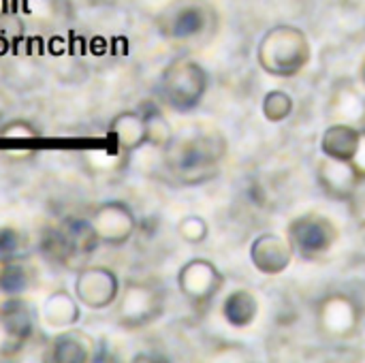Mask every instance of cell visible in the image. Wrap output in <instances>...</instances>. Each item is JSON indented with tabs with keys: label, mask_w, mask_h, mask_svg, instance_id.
Segmentation results:
<instances>
[{
	"label": "cell",
	"mask_w": 365,
	"mask_h": 363,
	"mask_svg": "<svg viewBox=\"0 0 365 363\" xmlns=\"http://www.w3.org/2000/svg\"><path fill=\"white\" fill-rule=\"evenodd\" d=\"M312 58V47L306 32L291 24L269 28L257 47L259 66L280 79L299 75Z\"/></svg>",
	"instance_id": "6da1fadb"
},
{
	"label": "cell",
	"mask_w": 365,
	"mask_h": 363,
	"mask_svg": "<svg viewBox=\"0 0 365 363\" xmlns=\"http://www.w3.org/2000/svg\"><path fill=\"white\" fill-rule=\"evenodd\" d=\"M210 88L207 71L190 58H178L165 66L158 83L160 101L178 113L195 111Z\"/></svg>",
	"instance_id": "7a4b0ae2"
},
{
	"label": "cell",
	"mask_w": 365,
	"mask_h": 363,
	"mask_svg": "<svg viewBox=\"0 0 365 363\" xmlns=\"http://www.w3.org/2000/svg\"><path fill=\"white\" fill-rule=\"evenodd\" d=\"M225 148L227 143L218 135H197L175 148L169 165L182 182L201 184L214 175V169L225 156Z\"/></svg>",
	"instance_id": "3957f363"
},
{
	"label": "cell",
	"mask_w": 365,
	"mask_h": 363,
	"mask_svg": "<svg viewBox=\"0 0 365 363\" xmlns=\"http://www.w3.org/2000/svg\"><path fill=\"white\" fill-rule=\"evenodd\" d=\"M115 323L122 329H143L156 323L165 312V293L148 280H130L115 302Z\"/></svg>",
	"instance_id": "277c9868"
},
{
	"label": "cell",
	"mask_w": 365,
	"mask_h": 363,
	"mask_svg": "<svg viewBox=\"0 0 365 363\" xmlns=\"http://www.w3.org/2000/svg\"><path fill=\"white\" fill-rule=\"evenodd\" d=\"M216 26V13L205 0H175L158 17V30L171 41H197Z\"/></svg>",
	"instance_id": "5b68a950"
},
{
	"label": "cell",
	"mask_w": 365,
	"mask_h": 363,
	"mask_svg": "<svg viewBox=\"0 0 365 363\" xmlns=\"http://www.w3.org/2000/svg\"><path fill=\"white\" fill-rule=\"evenodd\" d=\"M287 240L297 257L306 261H319L325 255H329L331 248L336 246L338 229L327 216L310 212L289 223Z\"/></svg>",
	"instance_id": "8992f818"
},
{
	"label": "cell",
	"mask_w": 365,
	"mask_h": 363,
	"mask_svg": "<svg viewBox=\"0 0 365 363\" xmlns=\"http://www.w3.org/2000/svg\"><path fill=\"white\" fill-rule=\"evenodd\" d=\"M88 227L98 244L124 246L137 229V218L124 201H105L90 214Z\"/></svg>",
	"instance_id": "52a82bcc"
},
{
	"label": "cell",
	"mask_w": 365,
	"mask_h": 363,
	"mask_svg": "<svg viewBox=\"0 0 365 363\" xmlns=\"http://www.w3.org/2000/svg\"><path fill=\"white\" fill-rule=\"evenodd\" d=\"M317 325L327 338H353L361 325V306L346 293H329L317 304Z\"/></svg>",
	"instance_id": "ba28073f"
},
{
	"label": "cell",
	"mask_w": 365,
	"mask_h": 363,
	"mask_svg": "<svg viewBox=\"0 0 365 363\" xmlns=\"http://www.w3.org/2000/svg\"><path fill=\"white\" fill-rule=\"evenodd\" d=\"M225 276L207 259H190L178 272V289L192 308H205L222 289Z\"/></svg>",
	"instance_id": "9c48e42d"
},
{
	"label": "cell",
	"mask_w": 365,
	"mask_h": 363,
	"mask_svg": "<svg viewBox=\"0 0 365 363\" xmlns=\"http://www.w3.org/2000/svg\"><path fill=\"white\" fill-rule=\"evenodd\" d=\"M122 291L120 278L105 265H90L75 276V297L88 310H105L118 302Z\"/></svg>",
	"instance_id": "30bf717a"
},
{
	"label": "cell",
	"mask_w": 365,
	"mask_h": 363,
	"mask_svg": "<svg viewBox=\"0 0 365 363\" xmlns=\"http://www.w3.org/2000/svg\"><path fill=\"white\" fill-rule=\"evenodd\" d=\"M32 332V312L17 297H6L0 306V357H13L19 353Z\"/></svg>",
	"instance_id": "8fae6325"
},
{
	"label": "cell",
	"mask_w": 365,
	"mask_h": 363,
	"mask_svg": "<svg viewBox=\"0 0 365 363\" xmlns=\"http://www.w3.org/2000/svg\"><path fill=\"white\" fill-rule=\"evenodd\" d=\"M293 248L287 237L278 233H263L250 244V261L257 272L265 276H278L293 263Z\"/></svg>",
	"instance_id": "7c38bea8"
},
{
	"label": "cell",
	"mask_w": 365,
	"mask_h": 363,
	"mask_svg": "<svg viewBox=\"0 0 365 363\" xmlns=\"http://www.w3.org/2000/svg\"><path fill=\"white\" fill-rule=\"evenodd\" d=\"M317 180L321 188L336 201H349L357 186L364 182L351 160H338L325 156L317 167Z\"/></svg>",
	"instance_id": "4fadbf2b"
},
{
	"label": "cell",
	"mask_w": 365,
	"mask_h": 363,
	"mask_svg": "<svg viewBox=\"0 0 365 363\" xmlns=\"http://www.w3.org/2000/svg\"><path fill=\"white\" fill-rule=\"evenodd\" d=\"M47 359L53 363H90L96 357V342L79 329H60L51 340Z\"/></svg>",
	"instance_id": "5bb4252c"
},
{
	"label": "cell",
	"mask_w": 365,
	"mask_h": 363,
	"mask_svg": "<svg viewBox=\"0 0 365 363\" xmlns=\"http://www.w3.org/2000/svg\"><path fill=\"white\" fill-rule=\"evenodd\" d=\"M109 137L120 152H137L148 145L145 120L141 111H122L109 122Z\"/></svg>",
	"instance_id": "9a60e30c"
},
{
	"label": "cell",
	"mask_w": 365,
	"mask_h": 363,
	"mask_svg": "<svg viewBox=\"0 0 365 363\" xmlns=\"http://www.w3.org/2000/svg\"><path fill=\"white\" fill-rule=\"evenodd\" d=\"M81 319V304L68 291H53L45 297L43 304V321L51 329H68L75 327Z\"/></svg>",
	"instance_id": "2e32d148"
},
{
	"label": "cell",
	"mask_w": 365,
	"mask_h": 363,
	"mask_svg": "<svg viewBox=\"0 0 365 363\" xmlns=\"http://www.w3.org/2000/svg\"><path fill=\"white\" fill-rule=\"evenodd\" d=\"M359 139H361L359 126L336 122V124L327 126V131L323 133V139H321L323 156L338 158V160H353Z\"/></svg>",
	"instance_id": "e0dca14e"
},
{
	"label": "cell",
	"mask_w": 365,
	"mask_h": 363,
	"mask_svg": "<svg viewBox=\"0 0 365 363\" xmlns=\"http://www.w3.org/2000/svg\"><path fill=\"white\" fill-rule=\"evenodd\" d=\"M222 317L235 329L250 327L257 321V317H259V300L250 291L237 289V291L229 293V297L225 300Z\"/></svg>",
	"instance_id": "ac0fdd59"
},
{
	"label": "cell",
	"mask_w": 365,
	"mask_h": 363,
	"mask_svg": "<svg viewBox=\"0 0 365 363\" xmlns=\"http://www.w3.org/2000/svg\"><path fill=\"white\" fill-rule=\"evenodd\" d=\"M34 270L19 259L0 261V295L17 297L32 287Z\"/></svg>",
	"instance_id": "d6986e66"
},
{
	"label": "cell",
	"mask_w": 365,
	"mask_h": 363,
	"mask_svg": "<svg viewBox=\"0 0 365 363\" xmlns=\"http://www.w3.org/2000/svg\"><path fill=\"white\" fill-rule=\"evenodd\" d=\"M141 116L145 120V133H148V145L158 148V150H169L173 143V128L165 113L154 105L145 103L141 107Z\"/></svg>",
	"instance_id": "ffe728a7"
},
{
	"label": "cell",
	"mask_w": 365,
	"mask_h": 363,
	"mask_svg": "<svg viewBox=\"0 0 365 363\" xmlns=\"http://www.w3.org/2000/svg\"><path fill=\"white\" fill-rule=\"evenodd\" d=\"M331 109H334V116L340 118V122L344 124L359 126L361 122H365V96L355 92L353 88L340 90L331 103Z\"/></svg>",
	"instance_id": "44dd1931"
},
{
	"label": "cell",
	"mask_w": 365,
	"mask_h": 363,
	"mask_svg": "<svg viewBox=\"0 0 365 363\" xmlns=\"http://www.w3.org/2000/svg\"><path fill=\"white\" fill-rule=\"evenodd\" d=\"M261 111L269 122H282L293 113V98L284 90H272L263 96Z\"/></svg>",
	"instance_id": "7402d4cb"
},
{
	"label": "cell",
	"mask_w": 365,
	"mask_h": 363,
	"mask_svg": "<svg viewBox=\"0 0 365 363\" xmlns=\"http://www.w3.org/2000/svg\"><path fill=\"white\" fill-rule=\"evenodd\" d=\"M178 233L184 242L188 244H201L207 240L210 227L205 223V218L197 216V214H188L178 223Z\"/></svg>",
	"instance_id": "603a6c76"
},
{
	"label": "cell",
	"mask_w": 365,
	"mask_h": 363,
	"mask_svg": "<svg viewBox=\"0 0 365 363\" xmlns=\"http://www.w3.org/2000/svg\"><path fill=\"white\" fill-rule=\"evenodd\" d=\"M36 137H38V131L28 120H13L0 128V139H6V141H34Z\"/></svg>",
	"instance_id": "cb8c5ba5"
},
{
	"label": "cell",
	"mask_w": 365,
	"mask_h": 363,
	"mask_svg": "<svg viewBox=\"0 0 365 363\" xmlns=\"http://www.w3.org/2000/svg\"><path fill=\"white\" fill-rule=\"evenodd\" d=\"M21 248V237L15 229H0V261L17 259Z\"/></svg>",
	"instance_id": "d4e9b609"
},
{
	"label": "cell",
	"mask_w": 365,
	"mask_h": 363,
	"mask_svg": "<svg viewBox=\"0 0 365 363\" xmlns=\"http://www.w3.org/2000/svg\"><path fill=\"white\" fill-rule=\"evenodd\" d=\"M353 167L357 169L359 178L365 182V128H361V139H359V145H357V152L353 156Z\"/></svg>",
	"instance_id": "484cf974"
},
{
	"label": "cell",
	"mask_w": 365,
	"mask_h": 363,
	"mask_svg": "<svg viewBox=\"0 0 365 363\" xmlns=\"http://www.w3.org/2000/svg\"><path fill=\"white\" fill-rule=\"evenodd\" d=\"M359 77H361V83H364V88H365V60H364V64H361V71H359Z\"/></svg>",
	"instance_id": "4316f807"
},
{
	"label": "cell",
	"mask_w": 365,
	"mask_h": 363,
	"mask_svg": "<svg viewBox=\"0 0 365 363\" xmlns=\"http://www.w3.org/2000/svg\"><path fill=\"white\" fill-rule=\"evenodd\" d=\"M4 300H6V297H4V295H0V306L4 304Z\"/></svg>",
	"instance_id": "83f0119b"
}]
</instances>
